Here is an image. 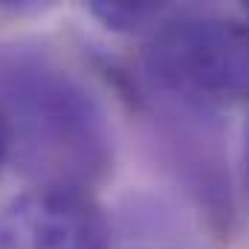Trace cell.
Listing matches in <instances>:
<instances>
[{"label": "cell", "mask_w": 249, "mask_h": 249, "mask_svg": "<svg viewBox=\"0 0 249 249\" xmlns=\"http://www.w3.org/2000/svg\"><path fill=\"white\" fill-rule=\"evenodd\" d=\"M0 116L12 160L35 186H99L113 171V130L99 99L35 44H0Z\"/></svg>", "instance_id": "1"}, {"label": "cell", "mask_w": 249, "mask_h": 249, "mask_svg": "<svg viewBox=\"0 0 249 249\" xmlns=\"http://www.w3.org/2000/svg\"><path fill=\"white\" fill-rule=\"evenodd\" d=\"M145 105L217 113L249 99V26L180 9L139 58Z\"/></svg>", "instance_id": "2"}, {"label": "cell", "mask_w": 249, "mask_h": 249, "mask_svg": "<svg viewBox=\"0 0 249 249\" xmlns=\"http://www.w3.org/2000/svg\"><path fill=\"white\" fill-rule=\"evenodd\" d=\"M110 235L87 188L32 186L0 206V249H107Z\"/></svg>", "instance_id": "3"}, {"label": "cell", "mask_w": 249, "mask_h": 249, "mask_svg": "<svg viewBox=\"0 0 249 249\" xmlns=\"http://www.w3.org/2000/svg\"><path fill=\"white\" fill-rule=\"evenodd\" d=\"M157 122L160 142L186 191L197 200L212 229L229 232L235 220L232 183L220 148L217 113H197L171 105H148Z\"/></svg>", "instance_id": "4"}, {"label": "cell", "mask_w": 249, "mask_h": 249, "mask_svg": "<svg viewBox=\"0 0 249 249\" xmlns=\"http://www.w3.org/2000/svg\"><path fill=\"white\" fill-rule=\"evenodd\" d=\"M180 9L168 3H110V0H96L90 3V15L105 23L110 32L122 35H154L160 32Z\"/></svg>", "instance_id": "5"}, {"label": "cell", "mask_w": 249, "mask_h": 249, "mask_svg": "<svg viewBox=\"0 0 249 249\" xmlns=\"http://www.w3.org/2000/svg\"><path fill=\"white\" fill-rule=\"evenodd\" d=\"M6 160H12V133H9L6 119L0 116V168H3Z\"/></svg>", "instance_id": "6"}, {"label": "cell", "mask_w": 249, "mask_h": 249, "mask_svg": "<svg viewBox=\"0 0 249 249\" xmlns=\"http://www.w3.org/2000/svg\"><path fill=\"white\" fill-rule=\"evenodd\" d=\"M244 171H247V191H249V119H247V133H244Z\"/></svg>", "instance_id": "7"}, {"label": "cell", "mask_w": 249, "mask_h": 249, "mask_svg": "<svg viewBox=\"0 0 249 249\" xmlns=\"http://www.w3.org/2000/svg\"><path fill=\"white\" fill-rule=\"evenodd\" d=\"M247 15H249V6H247Z\"/></svg>", "instance_id": "8"}]
</instances>
